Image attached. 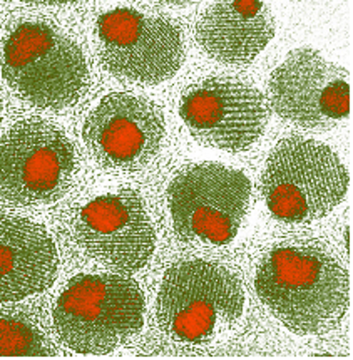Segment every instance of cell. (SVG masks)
Segmentation results:
<instances>
[{"label":"cell","instance_id":"6da1fadb","mask_svg":"<svg viewBox=\"0 0 353 360\" xmlns=\"http://www.w3.org/2000/svg\"><path fill=\"white\" fill-rule=\"evenodd\" d=\"M255 290L273 317L297 335L335 330L350 302L345 266L313 241L273 247L258 265Z\"/></svg>","mask_w":353,"mask_h":360},{"label":"cell","instance_id":"7a4b0ae2","mask_svg":"<svg viewBox=\"0 0 353 360\" xmlns=\"http://www.w3.org/2000/svg\"><path fill=\"white\" fill-rule=\"evenodd\" d=\"M2 76L30 106L60 109L77 104L91 86L84 51L47 20H22L8 32L2 49Z\"/></svg>","mask_w":353,"mask_h":360},{"label":"cell","instance_id":"3957f363","mask_svg":"<svg viewBox=\"0 0 353 360\" xmlns=\"http://www.w3.org/2000/svg\"><path fill=\"white\" fill-rule=\"evenodd\" d=\"M144 310V293L131 276L81 274L57 298L52 322L59 340L72 352L105 355L138 335Z\"/></svg>","mask_w":353,"mask_h":360},{"label":"cell","instance_id":"277c9868","mask_svg":"<svg viewBox=\"0 0 353 360\" xmlns=\"http://www.w3.org/2000/svg\"><path fill=\"white\" fill-rule=\"evenodd\" d=\"M245 288L218 262L183 260L162 275L158 325L181 344L205 345L231 330L245 311Z\"/></svg>","mask_w":353,"mask_h":360},{"label":"cell","instance_id":"5b68a950","mask_svg":"<svg viewBox=\"0 0 353 360\" xmlns=\"http://www.w3.org/2000/svg\"><path fill=\"white\" fill-rule=\"evenodd\" d=\"M348 181V169L332 148L291 136L268 155L262 193L273 218L307 225L325 218L345 200Z\"/></svg>","mask_w":353,"mask_h":360},{"label":"cell","instance_id":"8992f818","mask_svg":"<svg viewBox=\"0 0 353 360\" xmlns=\"http://www.w3.org/2000/svg\"><path fill=\"white\" fill-rule=\"evenodd\" d=\"M250 198L248 176L222 162L184 166L167 186L174 233L194 247L231 243L248 213Z\"/></svg>","mask_w":353,"mask_h":360},{"label":"cell","instance_id":"52a82bcc","mask_svg":"<svg viewBox=\"0 0 353 360\" xmlns=\"http://www.w3.org/2000/svg\"><path fill=\"white\" fill-rule=\"evenodd\" d=\"M2 198L19 206L51 205L64 198L77 174L76 148L54 122L17 121L0 144Z\"/></svg>","mask_w":353,"mask_h":360},{"label":"cell","instance_id":"ba28073f","mask_svg":"<svg viewBox=\"0 0 353 360\" xmlns=\"http://www.w3.org/2000/svg\"><path fill=\"white\" fill-rule=\"evenodd\" d=\"M96 39L105 71L136 84L169 81L186 57L183 32L174 20L129 7L97 17Z\"/></svg>","mask_w":353,"mask_h":360},{"label":"cell","instance_id":"9c48e42d","mask_svg":"<svg viewBox=\"0 0 353 360\" xmlns=\"http://www.w3.org/2000/svg\"><path fill=\"white\" fill-rule=\"evenodd\" d=\"M268 103L275 114L307 131H332L350 114L348 71L319 51H291L268 81Z\"/></svg>","mask_w":353,"mask_h":360},{"label":"cell","instance_id":"30bf717a","mask_svg":"<svg viewBox=\"0 0 353 360\" xmlns=\"http://www.w3.org/2000/svg\"><path fill=\"white\" fill-rule=\"evenodd\" d=\"M82 138L92 160L105 171H143L166 141L165 112L143 96L111 92L87 114Z\"/></svg>","mask_w":353,"mask_h":360},{"label":"cell","instance_id":"8fae6325","mask_svg":"<svg viewBox=\"0 0 353 360\" xmlns=\"http://www.w3.org/2000/svg\"><path fill=\"white\" fill-rule=\"evenodd\" d=\"M181 120L206 148L241 153L262 138L270 120L258 87L236 77H206L184 91Z\"/></svg>","mask_w":353,"mask_h":360},{"label":"cell","instance_id":"7c38bea8","mask_svg":"<svg viewBox=\"0 0 353 360\" xmlns=\"http://www.w3.org/2000/svg\"><path fill=\"white\" fill-rule=\"evenodd\" d=\"M74 240L101 265L117 274H134L153 258L156 230L143 196L121 190L97 196L79 210Z\"/></svg>","mask_w":353,"mask_h":360},{"label":"cell","instance_id":"4fadbf2b","mask_svg":"<svg viewBox=\"0 0 353 360\" xmlns=\"http://www.w3.org/2000/svg\"><path fill=\"white\" fill-rule=\"evenodd\" d=\"M59 253L46 226L29 218L2 214L0 221V300L20 302L54 283Z\"/></svg>","mask_w":353,"mask_h":360},{"label":"cell","instance_id":"5bb4252c","mask_svg":"<svg viewBox=\"0 0 353 360\" xmlns=\"http://www.w3.org/2000/svg\"><path fill=\"white\" fill-rule=\"evenodd\" d=\"M275 37V19L264 2L233 0L213 4L196 24V41L211 59L248 65Z\"/></svg>","mask_w":353,"mask_h":360},{"label":"cell","instance_id":"9a60e30c","mask_svg":"<svg viewBox=\"0 0 353 360\" xmlns=\"http://www.w3.org/2000/svg\"><path fill=\"white\" fill-rule=\"evenodd\" d=\"M0 354L2 357H54L56 349L30 315L2 311Z\"/></svg>","mask_w":353,"mask_h":360}]
</instances>
